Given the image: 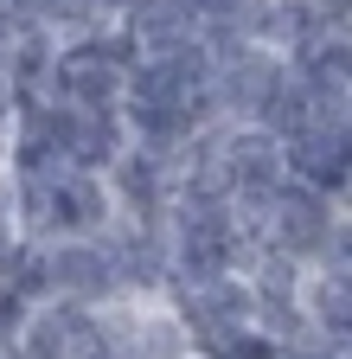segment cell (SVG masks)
I'll list each match as a JSON object with an SVG mask.
<instances>
[{"instance_id": "cell-1", "label": "cell", "mask_w": 352, "mask_h": 359, "mask_svg": "<svg viewBox=\"0 0 352 359\" xmlns=\"http://www.w3.org/2000/svg\"><path fill=\"white\" fill-rule=\"evenodd\" d=\"M115 224V199L103 187V173H58L52 193H45V212L32 224V244H64V238H103Z\"/></svg>"}, {"instance_id": "cell-2", "label": "cell", "mask_w": 352, "mask_h": 359, "mask_svg": "<svg viewBox=\"0 0 352 359\" xmlns=\"http://www.w3.org/2000/svg\"><path fill=\"white\" fill-rule=\"evenodd\" d=\"M103 187L115 199V218L122 224H167V205H173V167L148 148L128 142L109 167H103Z\"/></svg>"}, {"instance_id": "cell-3", "label": "cell", "mask_w": 352, "mask_h": 359, "mask_svg": "<svg viewBox=\"0 0 352 359\" xmlns=\"http://www.w3.org/2000/svg\"><path fill=\"white\" fill-rule=\"evenodd\" d=\"M282 167H288L295 187L339 205L352 193V135H346V122H314L307 135L282 142Z\"/></svg>"}, {"instance_id": "cell-4", "label": "cell", "mask_w": 352, "mask_h": 359, "mask_svg": "<svg viewBox=\"0 0 352 359\" xmlns=\"http://www.w3.org/2000/svg\"><path fill=\"white\" fill-rule=\"evenodd\" d=\"M45 276H52V295H58V302H77V308H109V302L122 295L103 238H64V244H45Z\"/></svg>"}, {"instance_id": "cell-5", "label": "cell", "mask_w": 352, "mask_h": 359, "mask_svg": "<svg viewBox=\"0 0 352 359\" xmlns=\"http://www.w3.org/2000/svg\"><path fill=\"white\" fill-rule=\"evenodd\" d=\"M0 283H7L20 302H52V276H45V244L32 238H13L7 250H0Z\"/></svg>"}, {"instance_id": "cell-6", "label": "cell", "mask_w": 352, "mask_h": 359, "mask_svg": "<svg viewBox=\"0 0 352 359\" xmlns=\"http://www.w3.org/2000/svg\"><path fill=\"white\" fill-rule=\"evenodd\" d=\"M20 238V224H13V199H7V180H0V250H7Z\"/></svg>"}, {"instance_id": "cell-7", "label": "cell", "mask_w": 352, "mask_h": 359, "mask_svg": "<svg viewBox=\"0 0 352 359\" xmlns=\"http://www.w3.org/2000/svg\"><path fill=\"white\" fill-rule=\"evenodd\" d=\"M7 148H13V97H0V167H7Z\"/></svg>"}, {"instance_id": "cell-8", "label": "cell", "mask_w": 352, "mask_h": 359, "mask_svg": "<svg viewBox=\"0 0 352 359\" xmlns=\"http://www.w3.org/2000/svg\"><path fill=\"white\" fill-rule=\"evenodd\" d=\"M339 212H346V218H352V193H346V199H339Z\"/></svg>"}, {"instance_id": "cell-9", "label": "cell", "mask_w": 352, "mask_h": 359, "mask_svg": "<svg viewBox=\"0 0 352 359\" xmlns=\"http://www.w3.org/2000/svg\"><path fill=\"white\" fill-rule=\"evenodd\" d=\"M0 13H7V0H0Z\"/></svg>"}]
</instances>
